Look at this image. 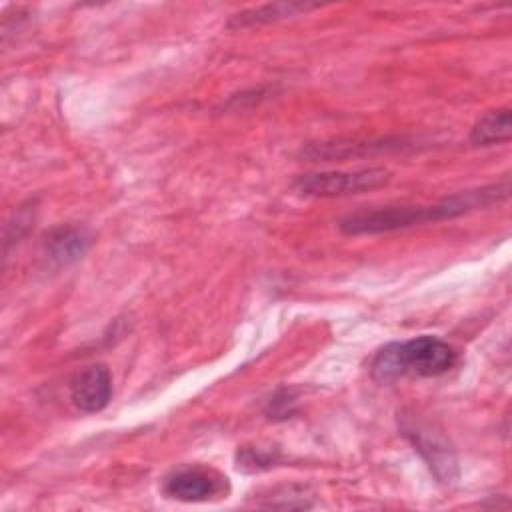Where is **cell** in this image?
I'll list each match as a JSON object with an SVG mask.
<instances>
[{
	"label": "cell",
	"mask_w": 512,
	"mask_h": 512,
	"mask_svg": "<svg viewBox=\"0 0 512 512\" xmlns=\"http://www.w3.org/2000/svg\"><path fill=\"white\" fill-rule=\"evenodd\" d=\"M512 134V116L510 108L490 110L472 126L470 142L476 146H492L500 142H508Z\"/></svg>",
	"instance_id": "cell-10"
},
{
	"label": "cell",
	"mask_w": 512,
	"mask_h": 512,
	"mask_svg": "<svg viewBox=\"0 0 512 512\" xmlns=\"http://www.w3.org/2000/svg\"><path fill=\"white\" fill-rule=\"evenodd\" d=\"M318 8V4H304V2H274V4H264L258 8H250L244 12H238L230 18L228 28H248V26H260L268 22H276L282 18L298 16L308 10Z\"/></svg>",
	"instance_id": "cell-9"
},
{
	"label": "cell",
	"mask_w": 512,
	"mask_h": 512,
	"mask_svg": "<svg viewBox=\"0 0 512 512\" xmlns=\"http://www.w3.org/2000/svg\"><path fill=\"white\" fill-rule=\"evenodd\" d=\"M458 352L438 336L422 334L404 342H392L376 352L370 374L378 382H392L404 376L432 378L454 368Z\"/></svg>",
	"instance_id": "cell-2"
},
{
	"label": "cell",
	"mask_w": 512,
	"mask_h": 512,
	"mask_svg": "<svg viewBox=\"0 0 512 512\" xmlns=\"http://www.w3.org/2000/svg\"><path fill=\"white\" fill-rule=\"evenodd\" d=\"M404 146H410L406 140L394 138V140H378V142H360V140H334V142H322V144H310L306 150H302V156L310 160H334V158H350V156H366L374 152H386V150H400Z\"/></svg>",
	"instance_id": "cell-8"
},
{
	"label": "cell",
	"mask_w": 512,
	"mask_h": 512,
	"mask_svg": "<svg viewBox=\"0 0 512 512\" xmlns=\"http://www.w3.org/2000/svg\"><path fill=\"white\" fill-rule=\"evenodd\" d=\"M404 434L428 462L438 482H452L456 478V458L440 436L424 430L422 426H406Z\"/></svg>",
	"instance_id": "cell-7"
},
{
	"label": "cell",
	"mask_w": 512,
	"mask_h": 512,
	"mask_svg": "<svg viewBox=\"0 0 512 512\" xmlns=\"http://www.w3.org/2000/svg\"><path fill=\"white\" fill-rule=\"evenodd\" d=\"M294 412H296V396L288 388L276 390L264 408V414L270 420H286V418H292Z\"/></svg>",
	"instance_id": "cell-12"
},
{
	"label": "cell",
	"mask_w": 512,
	"mask_h": 512,
	"mask_svg": "<svg viewBox=\"0 0 512 512\" xmlns=\"http://www.w3.org/2000/svg\"><path fill=\"white\" fill-rule=\"evenodd\" d=\"M390 180V172L384 168H362L354 172H316L296 178L292 188L300 196L310 198H334L362 194L384 186Z\"/></svg>",
	"instance_id": "cell-3"
},
{
	"label": "cell",
	"mask_w": 512,
	"mask_h": 512,
	"mask_svg": "<svg viewBox=\"0 0 512 512\" xmlns=\"http://www.w3.org/2000/svg\"><path fill=\"white\" fill-rule=\"evenodd\" d=\"M162 492L178 502H208L228 492V478L214 468L184 466L164 478Z\"/></svg>",
	"instance_id": "cell-4"
},
{
	"label": "cell",
	"mask_w": 512,
	"mask_h": 512,
	"mask_svg": "<svg viewBox=\"0 0 512 512\" xmlns=\"http://www.w3.org/2000/svg\"><path fill=\"white\" fill-rule=\"evenodd\" d=\"M112 398V374L104 364H92L70 380V400L80 412H100Z\"/></svg>",
	"instance_id": "cell-5"
},
{
	"label": "cell",
	"mask_w": 512,
	"mask_h": 512,
	"mask_svg": "<svg viewBox=\"0 0 512 512\" xmlns=\"http://www.w3.org/2000/svg\"><path fill=\"white\" fill-rule=\"evenodd\" d=\"M92 244V236L76 226H58L42 242V254L52 266H68L82 258Z\"/></svg>",
	"instance_id": "cell-6"
},
{
	"label": "cell",
	"mask_w": 512,
	"mask_h": 512,
	"mask_svg": "<svg viewBox=\"0 0 512 512\" xmlns=\"http://www.w3.org/2000/svg\"><path fill=\"white\" fill-rule=\"evenodd\" d=\"M280 460L278 452L274 450H262V448H240L238 450V456H236V462H238V468L244 470V472H260V470H266V468H272L276 466V462Z\"/></svg>",
	"instance_id": "cell-11"
},
{
	"label": "cell",
	"mask_w": 512,
	"mask_h": 512,
	"mask_svg": "<svg viewBox=\"0 0 512 512\" xmlns=\"http://www.w3.org/2000/svg\"><path fill=\"white\" fill-rule=\"evenodd\" d=\"M508 194H510V182L508 178H504L502 182L482 186L476 190L458 192L426 206H384V208L360 210L344 216L338 222V228L350 236L396 232L412 226L458 218L462 214L488 208L492 204L506 200Z\"/></svg>",
	"instance_id": "cell-1"
}]
</instances>
